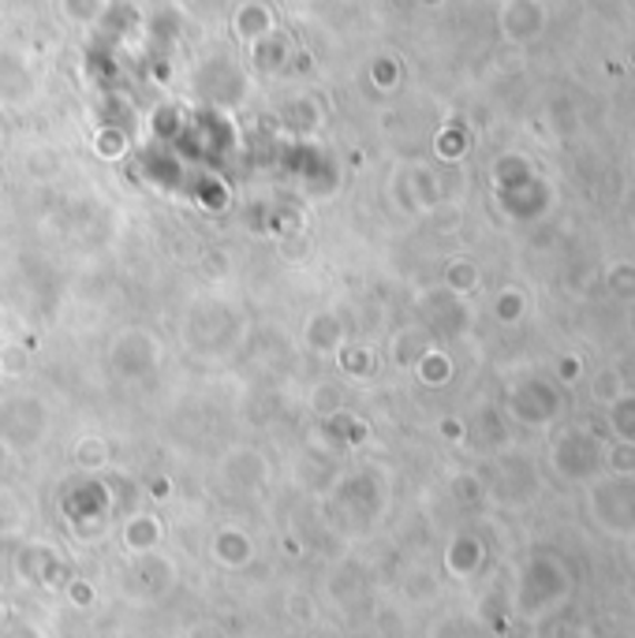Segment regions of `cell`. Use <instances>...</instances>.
<instances>
[{
	"label": "cell",
	"instance_id": "cell-1",
	"mask_svg": "<svg viewBox=\"0 0 635 638\" xmlns=\"http://www.w3.org/2000/svg\"><path fill=\"white\" fill-rule=\"evenodd\" d=\"M568 598V571L557 557H531L520 571V586H516V612L527 616V620H538L550 609H557L561 601Z\"/></svg>",
	"mask_w": 635,
	"mask_h": 638
},
{
	"label": "cell",
	"instance_id": "cell-2",
	"mask_svg": "<svg viewBox=\"0 0 635 638\" xmlns=\"http://www.w3.org/2000/svg\"><path fill=\"white\" fill-rule=\"evenodd\" d=\"M49 434V411L38 396L16 393L0 404V440L16 452L38 448Z\"/></svg>",
	"mask_w": 635,
	"mask_h": 638
},
{
	"label": "cell",
	"instance_id": "cell-3",
	"mask_svg": "<svg viewBox=\"0 0 635 638\" xmlns=\"http://www.w3.org/2000/svg\"><path fill=\"white\" fill-rule=\"evenodd\" d=\"M12 575H16V583L38 586V590H64V583L71 579L68 557L46 538L19 545L12 557Z\"/></svg>",
	"mask_w": 635,
	"mask_h": 638
},
{
	"label": "cell",
	"instance_id": "cell-4",
	"mask_svg": "<svg viewBox=\"0 0 635 638\" xmlns=\"http://www.w3.org/2000/svg\"><path fill=\"white\" fill-rule=\"evenodd\" d=\"M109 363L124 381H147L161 366V340L142 325L124 328L109 347Z\"/></svg>",
	"mask_w": 635,
	"mask_h": 638
},
{
	"label": "cell",
	"instance_id": "cell-5",
	"mask_svg": "<svg viewBox=\"0 0 635 638\" xmlns=\"http://www.w3.org/2000/svg\"><path fill=\"white\" fill-rule=\"evenodd\" d=\"M131 583H135V590L142 594V601H161L177 590L180 568H177V560L158 549V553H147V557L131 560Z\"/></svg>",
	"mask_w": 635,
	"mask_h": 638
},
{
	"label": "cell",
	"instance_id": "cell-6",
	"mask_svg": "<svg viewBox=\"0 0 635 638\" xmlns=\"http://www.w3.org/2000/svg\"><path fill=\"white\" fill-rule=\"evenodd\" d=\"M254 557H259V545L243 527H218L210 534V560L218 564L221 571H243L251 568Z\"/></svg>",
	"mask_w": 635,
	"mask_h": 638
},
{
	"label": "cell",
	"instance_id": "cell-7",
	"mask_svg": "<svg viewBox=\"0 0 635 638\" xmlns=\"http://www.w3.org/2000/svg\"><path fill=\"white\" fill-rule=\"evenodd\" d=\"M161 541H165V519L158 512H131L120 527V553L128 560L147 557V553H158Z\"/></svg>",
	"mask_w": 635,
	"mask_h": 638
},
{
	"label": "cell",
	"instance_id": "cell-8",
	"mask_svg": "<svg viewBox=\"0 0 635 638\" xmlns=\"http://www.w3.org/2000/svg\"><path fill=\"white\" fill-rule=\"evenodd\" d=\"M221 478L229 482L232 489L243 493H259L270 478V463L259 448H232L229 456L221 459Z\"/></svg>",
	"mask_w": 635,
	"mask_h": 638
},
{
	"label": "cell",
	"instance_id": "cell-9",
	"mask_svg": "<svg viewBox=\"0 0 635 638\" xmlns=\"http://www.w3.org/2000/svg\"><path fill=\"white\" fill-rule=\"evenodd\" d=\"M347 344L344 340V322L333 311L314 314L311 322L303 325V347L314 355H336Z\"/></svg>",
	"mask_w": 635,
	"mask_h": 638
},
{
	"label": "cell",
	"instance_id": "cell-10",
	"mask_svg": "<svg viewBox=\"0 0 635 638\" xmlns=\"http://www.w3.org/2000/svg\"><path fill=\"white\" fill-rule=\"evenodd\" d=\"M483 560H486L483 541L471 538V534H456V538L445 545V568L453 579H471V575L483 568Z\"/></svg>",
	"mask_w": 635,
	"mask_h": 638
},
{
	"label": "cell",
	"instance_id": "cell-11",
	"mask_svg": "<svg viewBox=\"0 0 635 638\" xmlns=\"http://www.w3.org/2000/svg\"><path fill=\"white\" fill-rule=\"evenodd\" d=\"M71 459H75L79 470H87V475H98V470H105L112 463V448L109 440L101 434H87L75 440V452H71Z\"/></svg>",
	"mask_w": 635,
	"mask_h": 638
},
{
	"label": "cell",
	"instance_id": "cell-12",
	"mask_svg": "<svg viewBox=\"0 0 635 638\" xmlns=\"http://www.w3.org/2000/svg\"><path fill=\"white\" fill-rule=\"evenodd\" d=\"M306 404H311L314 415L336 418V415H341V407H344V396H341V388H336L333 381H318V385H311V393H306Z\"/></svg>",
	"mask_w": 635,
	"mask_h": 638
},
{
	"label": "cell",
	"instance_id": "cell-13",
	"mask_svg": "<svg viewBox=\"0 0 635 638\" xmlns=\"http://www.w3.org/2000/svg\"><path fill=\"white\" fill-rule=\"evenodd\" d=\"M336 363H341V369L347 377H363V374H371V369H374V352H371V347L344 344L341 352H336Z\"/></svg>",
	"mask_w": 635,
	"mask_h": 638
},
{
	"label": "cell",
	"instance_id": "cell-14",
	"mask_svg": "<svg viewBox=\"0 0 635 638\" xmlns=\"http://www.w3.org/2000/svg\"><path fill=\"white\" fill-rule=\"evenodd\" d=\"M415 374L423 377V385H445L448 381V358L442 352H423L415 363Z\"/></svg>",
	"mask_w": 635,
	"mask_h": 638
},
{
	"label": "cell",
	"instance_id": "cell-15",
	"mask_svg": "<svg viewBox=\"0 0 635 638\" xmlns=\"http://www.w3.org/2000/svg\"><path fill=\"white\" fill-rule=\"evenodd\" d=\"M64 598L75 605V609H94V601H98V586L83 579V575H71V579L64 583Z\"/></svg>",
	"mask_w": 635,
	"mask_h": 638
},
{
	"label": "cell",
	"instance_id": "cell-16",
	"mask_svg": "<svg viewBox=\"0 0 635 638\" xmlns=\"http://www.w3.org/2000/svg\"><path fill=\"white\" fill-rule=\"evenodd\" d=\"M0 638H49L46 627L30 616H4L0 620Z\"/></svg>",
	"mask_w": 635,
	"mask_h": 638
},
{
	"label": "cell",
	"instance_id": "cell-17",
	"mask_svg": "<svg viewBox=\"0 0 635 638\" xmlns=\"http://www.w3.org/2000/svg\"><path fill=\"white\" fill-rule=\"evenodd\" d=\"M27 358H30V352H27L23 344H8V347H0V369H4V377L23 374V369H27Z\"/></svg>",
	"mask_w": 635,
	"mask_h": 638
},
{
	"label": "cell",
	"instance_id": "cell-18",
	"mask_svg": "<svg viewBox=\"0 0 635 638\" xmlns=\"http://www.w3.org/2000/svg\"><path fill=\"white\" fill-rule=\"evenodd\" d=\"M448 284H453L456 292H464V287L475 284V270H471L467 262H453L448 265Z\"/></svg>",
	"mask_w": 635,
	"mask_h": 638
},
{
	"label": "cell",
	"instance_id": "cell-19",
	"mask_svg": "<svg viewBox=\"0 0 635 638\" xmlns=\"http://www.w3.org/2000/svg\"><path fill=\"white\" fill-rule=\"evenodd\" d=\"M289 612L295 616V620H311L314 605H311V598H306V594H292V598H289Z\"/></svg>",
	"mask_w": 635,
	"mask_h": 638
},
{
	"label": "cell",
	"instance_id": "cell-20",
	"mask_svg": "<svg viewBox=\"0 0 635 638\" xmlns=\"http://www.w3.org/2000/svg\"><path fill=\"white\" fill-rule=\"evenodd\" d=\"M183 638H229L224 635V627L221 624H213V620H202V624H194L188 635Z\"/></svg>",
	"mask_w": 635,
	"mask_h": 638
},
{
	"label": "cell",
	"instance_id": "cell-21",
	"mask_svg": "<svg viewBox=\"0 0 635 638\" xmlns=\"http://www.w3.org/2000/svg\"><path fill=\"white\" fill-rule=\"evenodd\" d=\"M150 493H158V497H165V493H169V482H165V478H161V482H158V486H153V482H150Z\"/></svg>",
	"mask_w": 635,
	"mask_h": 638
},
{
	"label": "cell",
	"instance_id": "cell-22",
	"mask_svg": "<svg viewBox=\"0 0 635 638\" xmlns=\"http://www.w3.org/2000/svg\"><path fill=\"white\" fill-rule=\"evenodd\" d=\"M4 325H8V311H4V303H0V333H4Z\"/></svg>",
	"mask_w": 635,
	"mask_h": 638
},
{
	"label": "cell",
	"instance_id": "cell-23",
	"mask_svg": "<svg viewBox=\"0 0 635 638\" xmlns=\"http://www.w3.org/2000/svg\"><path fill=\"white\" fill-rule=\"evenodd\" d=\"M632 560H635V534H632Z\"/></svg>",
	"mask_w": 635,
	"mask_h": 638
}]
</instances>
